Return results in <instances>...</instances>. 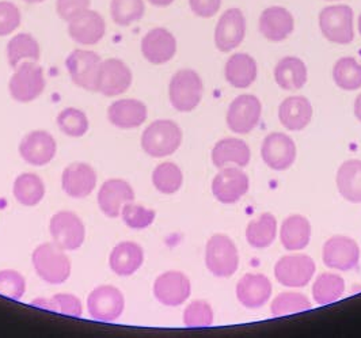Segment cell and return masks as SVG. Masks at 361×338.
<instances>
[{"mask_svg":"<svg viewBox=\"0 0 361 338\" xmlns=\"http://www.w3.org/2000/svg\"><path fill=\"white\" fill-rule=\"evenodd\" d=\"M148 109L142 101L126 98L113 102L108 109L110 124L118 129H135L145 123Z\"/></svg>","mask_w":361,"mask_h":338,"instance_id":"25","label":"cell"},{"mask_svg":"<svg viewBox=\"0 0 361 338\" xmlns=\"http://www.w3.org/2000/svg\"><path fill=\"white\" fill-rule=\"evenodd\" d=\"M183 323L186 327L199 329L209 327L214 323V310L209 303L195 301L183 311Z\"/></svg>","mask_w":361,"mask_h":338,"instance_id":"44","label":"cell"},{"mask_svg":"<svg viewBox=\"0 0 361 338\" xmlns=\"http://www.w3.org/2000/svg\"><path fill=\"white\" fill-rule=\"evenodd\" d=\"M204 85L199 73L193 70L176 72L169 85L170 104L176 110L188 113L199 107Z\"/></svg>","mask_w":361,"mask_h":338,"instance_id":"3","label":"cell"},{"mask_svg":"<svg viewBox=\"0 0 361 338\" xmlns=\"http://www.w3.org/2000/svg\"><path fill=\"white\" fill-rule=\"evenodd\" d=\"M142 54L151 64H166L177 54V40L167 29L155 28L143 37Z\"/></svg>","mask_w":361,"mask_h":338,"instance_id":"21","label":"cell"},{"mask_svg":"<svg viewBox=\"0 0 361 338\" xmlns=\"http://www.w3.org/2000/svg\"><path fill=\"white\" fill-rule=\"evenodd\" d=\"M359 32H360V35H361V14H360V17H359Z\"/></svg>","mask_w":361,"mask_h":338,"instance_id":"52","label":"cell"},{"mask_svg":"<svg viewBox=\"0 0 361 338\" xmlns=\"http://www.w3.org/2000/svg\"><path fill=\"white\" fill-rule=\"evenodd\" d=\"M145 262V250L132 241H124L116 245L109 255V267L120 277L135 274Z\"/></svg>","mask_w":361,"mask_h":338,"instance_id":"23","label":"cell"},{"mask_svg":"<svg viewBox=\"0 0 361 338\" xmlns=\"http://www.w3.org/2000/svg\"><path fill=\"white\" fill-rule=\"evenodd\" d=\"M247 174L238 167H221L212 181V193L221 204H235L249 191Z\"/></svg>","mask_w":361,"mask_h":338,"instance_id":"14","label":"cell"},{"mask_svg":"<svg viewBox=\"0 0 361 338\" xmlns=\"http://www.w3.org/2000/svg\"><path fill=\"white\" fill-rule=\"evenodd\" d=\"M329 1H334V0H329Z\"/></svg>","mask_w":361,"mask_h":338,"instance_id":"53","label":"cell"},{"mask_svg":"<svg viewBox=\"0 0 361 338\" xmlns=\"http://www.w3.org/2000/svg\"><path fill=\"white\" fill-rule=\"evenodd\" d=\"M345 282L334 273H322L312 285V298L319 306L337 302L343 298Z\"/></svg>","mask_w":361,"mask_h":338,"instance_id":"36","label":"cell"},{"mask_svg":"<svg viewBox=\"0 0 361 338\" xmlns=\"http://www.w3.org/2000/svg\"><path fill=\"white\" fill-rule=\"evenodd\" d=\"M312 304L310 303L307 296L298 292H283L273 302L271 310L273 317H284L295 313H302L311 310Z\"/></svg>","mask_w":361,"mask_h":338,"instance_id":"42","label":"cell"},{"mask_svg":"<svg viewBox=\"0 0 361 338\" xmlns=\"http://www.w3.org/2000/svg\"><path fill=\"white\" fill-rule=\"evenodd\" d=\"M105 33V19L99 13L90 8L68 22V35L73 41L80 45H97Z\"/></svg>","mask_w":361,"mask_h":338,"instance_id":"22","label":"cell"},{"mask_svg":"<svg viewBox=\"0 0 361 338\" xmlns=\"http://www.w3.org/2000/svg\"><path fill=\"white\" fill-rule=\"evenodd\" d=\"M145 13L143 0H111L110 3V16L118 26H129L130 23L140 20Z\"/></svg>","mask_w":361,"mask_h":338,"instance_id":"41","label":"cell"},{"mask_svg":"<svg viewBox=\"0 0 361 338\" xmlns=\"http://www.w3.org/2000/svg\"><path fill=\"white\" fill-rule=\"evenodd\" d=\"M120 216H121L123 222L126 223V226L129 229H132V230H145L154 223L157 214H155L154 210L145 208L143 205L135 204L132 201V203H127L123 207Z\"/></svg>","mask_w":361,"mask_h":338,"instance_id":"43","label":"cell"},{"mask_svg":"<svg viewBox=\"0 0 361 338\" xmlns=\"http://www.w3.org/2000/svg\"><path fill=\"white\" fill-rule=\"evenodd\" d=\"M7 61L11 68H17L25 60L38 61L41 57L39 44L35 37L29 33H19L13 37L7 44Z\"/></svg>","mask_w":361,"mask_h":338,"instance_id":"33","label":"cell"},{"mask_svg":"<svg viewBox=\"0 0 361 338\" xmlns=\"http://www.w3.org/2000/svg\"><path fill=\"white\" fill-rule=\"evenodd\" d=\"M49 234L59 248L75 251L82 248L86 239V227L78 215L71 211H60L51 217Z\"/></svg>","mask_w":361,"mask_h":338,"instance_id":"7","label":"cell"},{"mask_svg":"<svg viewBox=\"0 0 361 338\" xmlns=\"http://www.w3.org/2000/svg\"><path fill=\"white\" fill-rule=\"evenodd\" d=\"M321 32L330 42L348 45L355 38L353 10L346 4L329 6L319 14Z\"/></svg>","mask_w":361,"mask_h":338,"instance_id":"6","label":"cell"},{"mask_svg":"<svg viewBox=\"0 0 361 338\" xmlns=\"http://www.w3.org/2000/svg\"><path fill=\"white\" fill-rule=\"evenodd\" d=\"M261 157L271 170H288L296 159V144L286 133L274 132L262 143Z\"/></svg>","mask_w":361,"mask_h":338,"instance_id":"16","label":"cell"},{"mask_svg":"<svg viewBox=\"0 0 361 338\" xmlns=\"http://www.w3.org/2000/svg\"><path fill=\"white\" fill-rule=\"evenodd\" d=\"M355 116L361 123V94L357 95V98L355 101Z\"/></svg>","mask_w":361,"mask_h":338,"instance_id":"50","label":"cell"},{"mask_svg":"<svg viewBox=\"0 0 361 338\" xmlns=\"http://www.w3.org/2000/svg\"><path fill=\"white\" fill-rule=\"evenodd\" d=\"M19 155L32 166H45L51 163L57 152V143L47 131H32L27 133L18 147Z\"/></svg>","mask_w":361,"mask_h":338,"instance_id":"15","label":"cell"},{"mask_svg":"<svg viewBox=\"0 0 361 338\" xmlns=\"http://www.w3.org/2000/svg\"><path fill=\"white\" fill-rule=\"evenodd\" d=\"M44 70L36 61L20 63L8 82L10 95L19 104H29L35 101L44 92Z\"/></svg>","mask_w":361,"mask_h":338,"instance_id":"5","label":"cell"},{"mask_svg":"<svg viewBox=\"0 0 361 338\" xmlns=\"http://www.w3.org/2000/svg\"><path fill=\"white\" fill-rule=\"evenodd\" d=\"M274 79L281 89L300 90L307 83V67L299 57L287 56L274 67Z\"/></svg>","mask_w":361,"mask_h":338,"instance_id":"29","label":"cell"},{"mask_svg":"<svg viewBox=\"0 0 361 338\" xmlns=\"http://www.w3.org/2000/svg\"><path fill=\"white\" fill-rule=\"evenodd\" d=\"M261 101L252 94L236 97L227 110V126L238 135L250 133L261 120Z\"/></svg>","mask_w":361,"mask_h":338,"instance_id":"10","label":"cell"},{"mask_svg":"<svg viewBox=\"0 0 361 338\" xmlns=\"http://www.w3.org/2000/svg\"><path fill=\"white\" fill-rule=\"evenodd\" d=\"M334 83L345 91L361 89V64L355 57L340 59L333 68Z\"/></svg>","mask_w":361,"mask_h":338,"instance_id":"38","label":"cell"},{"mask_svg":"<svg viewBox=\"0 0 361 338\" xmlns=\"http://www.w3.org/2000/svg\"><path fill=\"white\" fill-rule=\"evenodd\" d=\"M280 239L284 249L298 251L307 248L311 239V224L302 215H292L287 217L280 230Z\"/></svg>","mask_w":361,"mask_h":338,"instance_id":"31","label":"cell"},{"mask_svg":"<svg viewBox=\"0 0 361 338\" xmlns=\"http://www.w3.org/2000/svg\"><path fill=\"white\" fill-rule=\"evenodd\" d=\"M192 11L201 18H212L215 17L220 7L221 0H189Z\"/></svg>","mask_w":361,"mask_h":338,"instance_id":"48","label":"cell"},{"mask_svg":"<svg viewBox=\"0 0 361 338\" xmlns=\"http://www.w3.org/2000/svg\"><path fill=\"white\" fill-rule=\"evenodd\" d=\"M132 80V71L123 60L108 59L99 66L95 80V91L105 97H117L130 87Z\"/></svg>","mask_w":361,"mask_h":338,"instance_id":"9","label":"cell"},{"mask_svg":"<svg viewBox=\"0 0 361 338\" xmlns=\"http://www.w3.org/2000/svg\"><path fill=\"white\" fill-rule=\"evenodd\" d=\"M205 265L215 277L233 276L239 267V254L233 239L223 234L211 236L205 248Z\"/></svg>","mask_w":361,"mask_h":338,"instance_id":"4","label":"cell"},{"mask_svg":"<svg viewBox=\"0 0 361 338\" xmlns=\"http://www.w3.org/2000/svg\"><path fill=\"white\" fill-rule=\"evenodd\" d=\"M32 304L73 318H80L83 315V304L73 294H56L49 299L38 298Z\"/></svg>","mask_w":361,"mask_h":338,"instance_id":"39","label":"cell"},{"mask_svg":"<svg viewBox=\"0 0 361 338\" xmlns=\"http://www.w3.org/2000/svg\"><path fill=\"white\" fill-rule=\"evenodd\" d=\"M13 195L20 205L36 207L45 197V183L35 173L19 174L13 185Z\"/></svg>","mask_w":361,"mask_h":338,"instance_id":"34","label":"cell"},{"mask_svg":"<svg viewBox=\"0 0 361 338\" xmlns=\"http://www.w3.org/2000/svg\"><path fill=\"white\" fill-rule=\"evenodd\" d=\"M37 276L48 284H64L71 276V260L56 243H42L32 254Z\"/></svg>","mask_w":361,"mask_h":338,"instance_id":"1","label":"cell"},{"mask_svg":"<svg viewBox=\"0 0 361 338\" xmlns=\"http://www.w3.org/2000/svg\"><path fill=\"white\" fill-rule=\"evenodd\" d=\"M250 148L247 143L236 138H226L215 144L212 150V162L221 169L227 163H235L240 167H245L250 162Z\"/></svg>","mask_w":361,"mask_h":338,"instance_id":"30","label":"cell"},{"mask_svg":"<svg viewBox=\"0 0 361 338\" xmlns=\"http://www.w3.org/2000/svg\"><path fill=\"white\" fill-rule=\"evenodd\" d=\"M277 235V222L271 214H262L257 220L249 223L246 239L255 249L269 248Z\"/></svg>","mask_w":361,"mask_h":338,"instance_id":"35","label":"cell"},{"mask_svg":"<svg viewBox=\"0 0 361 338\" xmlns=\"http://www.w3.org/2000/svg\"><path fill=\"white\" fill-rule=\"evenodd\" d=\"M257 63L250 54H235L227 60L226 80L235 89H247L257 79Z\"/></svg>","mask_w":361,"mask_h":338,"instance_id":"28","label":"cell"},{"mask_svg":"<svg viewBox=\"0 0 361 338\" xmlns=\"http://www.w3.org/2000/svg\"><path fill=\"white\" fill-rule=\"evenodd\" d=\"M97 173L89 163L75 162L67 166L61 174V188L73 198L90 196L97 186Z\"/></svg>","mask_w":361,"mask_h":338,"instance_id":"20","label":"cell"},{"mask_svg":"<svg viewBox=\"0 0 361 338\" xmlns=\"http://www.w3.org/2000/svg\"><path fill=\"white\" fill-rule=\"evenodd\" d=\"M337 189L352 204L361 203V160H346L337 171Z\"/></svg>","mask_w":361,"mask_h":338,"instance_id":"32","label":"cell"},{"mask_svg":"<svg viewBox=\"0 0 361 338\" xmlns=\"http://www.w3.org/2000/svg\"><path fill=\"white\" fill-rule=\"evenodd\" d=\"M183 174L180 167L173 162H163L152 171V183L162 195H174L182 186Z\"/></svg>","mask_w":361,"mask_h":338,"instance_id":"37","label":"cell"},{"mask_svg":"<svg viewBox=\"0 0 361 338\" xmlns=\"http://www.w3.org/2000/svg\"><path fill=\"white\" fill-rule=\"evenodd\" d=\"M126 308L123 292L113 285H99L94 288L87 298V311L91 318L99 322L118 320Z\"/></svg>","mask_w":361,"mask_h":338,"instance_id":"8","label":"cell"},{"mask_svg":"<svg viewBox=\"0 0 361 338\" xmlns=\"http://www.w3.org/2000/svg\"><path fill=\"white\" fill-rule=\"evenodd\" d=\"M182 131L171 120H157L148 125L142 135V148L151 158L173 155L180 147Z\"/></svg>","mask_w":361,"mask_h":338,"instance_id":"2","label":"cell"},{"mask_svg":"<svg viewBox=\"0 0 361 338\" xmlns=\"http://www.w3.org/2000/svg\"><path fill=\"white\" fill-rule=\"evenodd\" d=\"M259 32L267 40L273 42H280L288 38L295 29V19L287 8L280 6H273L259 17Z\"/></svg>","mask_w":361,"mask_h":338,"instance_id":"26","label":"cell"},{"mask_svg":"<svg viewBox=\"0 0 361 338\" xmlns=\"http://www.w3.org/2000/svg\"><path fill=\"white\" fill-rule=\"evenodd\" d=\"M148 1L155 7H167V6L173 4L176 0H148Z\"/></svg>","mask_w":361,"mask_h":338,"instance_id":"49","label":"cell"},{"mask_svg":"<svg viewBox=\"0 0 361 338\" xmlns=\"http://www.w3.org/2000/svg\"><path fill=\"white\" fill-rule=\"evenodd\" d=\"M26 292V280L23 274L13 269L0 270V296L19 301Z\"/></svg>","mask_w":361,"mask_h":338,"instance_id":"45","label":"cell"},{"mask_svg":"<svg viewBox=\"0 0 361 338\" xmlns=\"http://www.w3.org/2000/svg\"><path fill=\"white\" fill-rule=\"evenodd\" d=\"M91 0H56V11L63 20H73L75 17L90 8Z\"/></svg>","mask_w":361,"mask_h":338,"instance_id":"47","label":"cell"},{"mask_svg":"<svg viewBox=\"0 0 361 338\" xmlns=\"http://www.w3.org/2000/svg\"><path fill=\"white\" fill-rule=\"evenodd\" d=\"M279 119L281 125L289 131H302L312 119L311 102L302 95L288 97L279 107Z\"/></svg>","mask_w":361,"mask_h":338,"instance_id":"27","label":"cell"},{"mask_svg":"<svg viewBox=\"0 0 361 338\" xmlns=\"http://www.w3.org/2000/svg\"><path fill=\"white\" fill-rule=\"evenodd\" d=\"M192 294V284L186 274L178 270H169L157 277L154 283V296L167 307H178L186 302Z\"/></svg>","mask_w":361,"mask_h":338,"instance_id":"12","label":"cell"},{"mask_svg":"<svg viewBox=\"0 0 361 338\" xmlns=\"http://www.w3.org/2000/svg\"><path fill=\"white\" fill-rule=\"evenodd\" d=\"M101 63L102 60L99 54L92 51L75 49L68 54L66 67L76 86L89 91H95V80Z\"/></svg>","mask_w":361,"mask_h":338,"instance_id":"18","label":"cell"},{"mask_svg":"<svg viewBox=\"0 0 361 338\" xmlns=\"http://www.w3.org/2000/svg\"><path fill=\"white\" fill-rule=\"evenodd\" d=\"M246 36V18L239 8H228L217 22L215 44L220 52H231L238 48Z\"/></svg>","mask_w":361,"mask_h":338,"instance_id":"17","label":"cell"},{"mask_svg":"<svg viewBox=\"0 0 361 338\" xmlns=\"http://www.w3.org/2000/svg\"><path fill=\"white\" fill-rule=\"evenodd\" d=\"M315 273V262L306 254L286 255L274 267L276 280L288 288H302L311 282Z\"/></svg>","mask_w":361,"mask_h":338,"instance_id":"11","label":"cell"},{"mask_svg":"<svg viewBox=\"0 0 361 338\" xmlns=\"http://www.w3.org/2000/svg\"><path fill=\"white\" fill-rule=\"evenodd\" d=\"M56 123L59 129L70 138H82L87 133L90 123L85 111L76 107H67L57 114Z\"/></svg>","mask_w":361,"mask_h":338,"instance_id":"40","label":"cell"},{"mask_svg":"<svg viewBox=\"0 0 361 338\" xmlns=\"http://www.w3.org/2000/svg\"><path fill=\"white\" fill-rule=\"evenodd\" d=\"M271 296V280L265 274L247 273L236 284V298L246 308H259Z\"/></svg>","mask_w":361,"mask_h":338,"instance_id":"24","label":"cell"},{"mask_svg":"<svg viewBox=\"0 0 361 338\" xmlns=\"http://www.w3.org/2000/svg\"><path fill=\"white\" fill-rule=\"evenodd\" d=\"M22 16L18 7L7 0L0 1V37L8 36L20 25Z\"/></svg>","mask_w":361,"mask_h":338,"instance_id":"46","label":"cell"},{"mask_svg":"<svg viewBox=\"0 0 361 338\" xmlns=\"http://www.w3.org/2000/svg\"><path fill=\"white\" fill-rule=\"evenodd\" d=\"M135 201V191L129 182L120 179L105 181L98 192V205L102 214L110 219L121 215V210L127 203Z\"/></svg>","mask_w":361,"mask_h":338,"instance_id":"19","label":"cell"},{"mask_svg":"<svg viewBox=\"0 0 361 338\" xmlns=\"http://www.w3.org/2000/svg\"><path fill=\"white\" fill-rule=\"evenodd\" d=\"M23 1H26V3H29V4H38V3H42V1H45V0H23Z\"/></svg>","mask_w":361,"mask_h":338,"instance_id":"51","label":"cell"},{"mask_svg":"<svg viewBox=\"0 0 361 338\" xmlns=\"http://www.w3.org/2000/svg\"><path fill=\"white\" fill-rule=\"evenodd\" d=\"M322 258L326 267L343 272L352 270L359 265L360 248L352 238L336 235L326 242Z\"/></svg>","mask_w":361,"mask_h":338,"instance_id":"13","label":"cell"}]
</instances>
